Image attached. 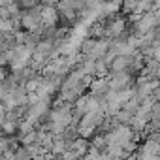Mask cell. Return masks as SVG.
Listing matches in <instances>:
<instances>
[{
  "mask_svg": "<svg viewBox=\"0 0 160 160\" xmlns=\"http://www.w3.org/2000/svg\"><path fill=\"white\" fill-rule=\"evenodd\" d=\"M19 25H21L25 30H28L30 34L43 30V27H42V19H40V6L36 4L34 8H30V10H27V12H21Z\"/></svg>",
  "mask_w": 160,
  "mask_h": 160,
  "instance_id": "6da1fadb",
  "label": "cell"
},
{
  "mask_svg": "<svg viewBox=\"0 0 160 160\" xmlns=\"http://www.w3.org/2000/svg\"><path fill=\"white\" fill-rule=\"evenodd\" d=\"M108 85H109V91L113 92H119V91H124V89H130L132 85V75L128 72H119V73H108Z\"/></svg>",
  "mask_w": 160,
  "mask_h": 160,
  "instance_id": "3957f363",
  "label": "cell"
},
{
  "mask_svg": "<svg viewBox=\"0 0 160 160\" xmlns=\"http://www.w3.org/2000/svg\"><path fill=\"white\" fill-rule=\"evenodd\" d=\"M70 151H72L77 158H83V156L87 154V151H89V141L83 139V138H77V139H73V141L70 143Z\"/></svg>",
  "mask_w": 160,
  "mask_h": 160,
  "instance_id": "52a82bcc",
  "label": "cell"
},
{
  "mask_svg": "<svg viewBox=\"0 0 160 160\" xmlns=\"http://www.w3.org/2000/svg\"><path fill=\"white\" fill-rule=\"evenodd\" d=\"M40 19L43 28H55L58 23V12L53 4H42L40 6Z\"/></svg>",
  "mask_w": 160,
  "mask_h": 160,
  "instance_id": "277c9868",
  "label": "cell"
},
{
  "mask_svg": "<svg viewBox=\"0 0 160 160\" xmlns=\"http://www.w3.org/2000/svg\"><path fill=\"white\" fill-rule=\"evenodd\" d=\"M89 91H91V96L96 98L98 102H104L106 94L109 92V85H108V79L106 77H98V79H92L89 83Z\"/></svg>",
  "mask_w": 160,
  "mask_h": 160,
  "instance_id": "8992f818",
  "label": "cell"
},
{
  "mask_svg": "<svg viewBox=\"0 0 160 160\" xmlns=\"http://www.w3.org/2000/svg\"><path fill=\"white\" fill-rule=\"evenodd\" d=\"M4 79H6V70H4V68H0V83H2Z\"/></svg>",
  "mask_w": 160,
  "mask_h": 160,
  "instance_id": "30bf717a",
  "label": "cell"
},
{
  "mask_svg": "<svg viewBox=\"0 0 160 160\" xmlns=\"http://www.w3.org/2000/svg\"><path fill=\"white\" fill-rule=\"evenodd\" d=\"M4 115H6V108H4V104L0 102V121L4 119Z\"/></svg>",
  "mask_w": 160,
  "mask_h": 160,
  "instance_id": "9c48e42d",
  "label": "cell"
},
{
  "mask_svg": "<svg viewBox=\"0 0 160 160\" xmlns=\"http://www.w3.org/2000/svg\"><path fill=\"white\" fill-rule=\"evenodd\" d=\"M124 30H126V19L124 17H111L108 23H104V40H108V42L122 40Z\"/></svg>",
  "mask_w": 160,
  "mask_h": 160,
  "instance_id": "7a4b0ae2",
  "label": "cell"
},
{
  "mask_svg": "<svg viewBox=\"0 0 160 160\" xmlns=\"http://www.w3.org/2000/svg\"><path fill=\"white\" fill-rule=\"evenodd\" d=\"M47 115H49V104L38 102V104H34V106H28V109H27V113H25V119L36 126V124H38L42 119H45Z\"/></svg>",
  "mask_w": 160,
  "mask_h": 160,
  "instance_id": "5b68a950",
  "label": "cell"
},
{
  "mask_svg": "<svg viewBox=\"0 0 160 160\" xmlns=\"http://www.w3.org/2000/svg\"><path fill=\"white\" fill-rule=\"evenodd\" d=\"M19 141L23 143V147H28V145H34L38 143V132H30V134H25V136H19Z\"/></svg>",
  "mask_w": 160,
  "mask_h": 160,
  "instance_id": "ba28073f",
  "label": "cell"
}]
</instances>
